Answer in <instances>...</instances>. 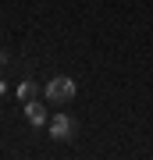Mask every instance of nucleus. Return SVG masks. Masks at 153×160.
<instances>
[{"label":"nucleus","mask_w":153,"mask_h":160,"mask_svg":"<svg viewBox=\"0 0 153 160\" xmlns=\"http://www.w3.org/2000/svg\"><path fill=\"white\" fill-rule=\"evenodd\" d=\"M46 103H54V107H68V103L75 100V78H68V75H57V78L46 82Z\"/></svg>","instance_id":"obj_1"},{"label":"nucleus","mask_w":153,"mask_h":160,"mask_svg":"<svg viewBox=\"0 0 153 160\" xmlns=\"http://www.w3.org/2000/svg\"><path fill=\"white\" fill-rule=\"evenodd\" d=\"M75 132H79V125H75L71 114H57V118L50 121V135L57 139V142H71Z\"/></svg>","instance_id":"obj_2"},{"label":"nucleus","mask_w":153,"mask_h":160,"mask_svg":"<svg viewBox=\"0 0 153 160\" xmlns=\"http://www.w3.org/2000/svg\"><path fill=\"white\" fill-rule=\"evenodd\" d=\"M25 118H28V125H36V128H39V125H46V121H50V118H46V107H43L39 100H32V103H25Z\"/></svg>","instance_id":"obj_3"},{"label":"nucleus","mask_w":153,"mask_h":160,"mask_svg":"<svg viewBox=\"0 0 153 160\" xmlns=\"http://www.w3.org/2000/svg\"><path fill=\"white\" fill-rule=\"evenodd\" d=\"M39 96H46V89H39V82H22V86H18V100L22 103H32Z\"/></svg>","instance_id":"obj_4"}]
</instances>
